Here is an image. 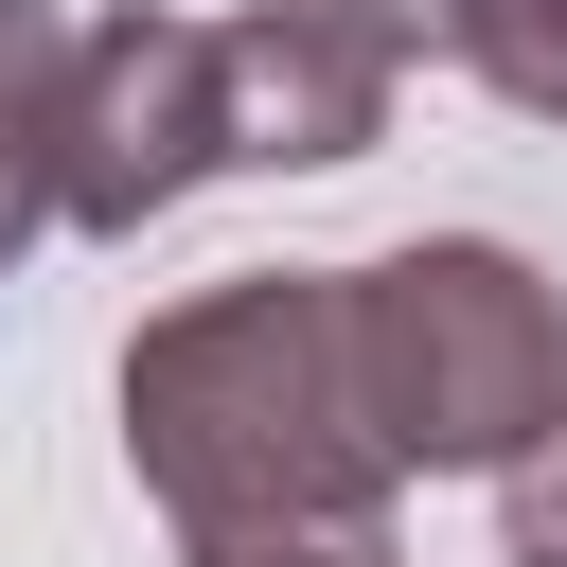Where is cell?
<instances>
[{
	"label": "cell",
	"mask_w": 567,
	"mask_h": 567,
	"mask_svg": "<svg viewBox=\"0 0 567 567\" xmlns=\"http://www.w3.org/2000/svg\"><path fill=\"white\" fill-rule=\"evenodd\" d=\"M124 461L177 532H372L408 461L354 390L337 266H230L124 337Z\"/></svg>",
	"instance_id": "cell-1"
},
{
	"label": "cell",
	"mask_w": 567,
	"mask_h": 567,
	"mask_svg": "<svg viewBox=\"0 0 567 567\" xmlns=\"http://www.w3.org/2000/svg\"><path fill=\"white\" fill-rule=\"evenodd\" d=\"M354 301V390L372 443L408 478H514L567 425V284L496 230H408L372 266H337Z\"/></svg>",
	"instance_id": "cell-2"
},
{
	"label": "cell",
	"mask_w": 567,
	"mask_h": 567,
	"mask_svg": "<svg viewBox=\"0 0 567 567\" xmlns=\"http://www.w3.org/2000/svg\"><path fill=\"white\" fill-rule=\"evenodd\" d=\"M213 177H248V159H230V35H213V18H159V0L71 18V89H53V230L124 248V230H159V213L213 195Z\"/></svg>",
	"instance_id": "cell-3"
},
{
	"label": "cell",
	"mask_w": 567,
	"mask_h": 567,
	"mask_svg": "<svg viewBox=\"0 0 567 567\" xmlns=\"http://www.w3.org/2000/svg\"><path fill=\"white\" fill-rule=\"evenodd\" d=\"M230 35V159L248 177H337L390 142V89H408V35H372L354 0H248L213 18Z\"/></svg>",
	"instance_id": "cell-4"
},
{
	"label": "cell",
	"mask_w": 567,
	"mask_h": 567,
	"mask_svg": "<svg viewBox=\"0 0 567 567\" xmlns=\"http://www.w3.org/2000/svg\"><path fill=\"white\" fill-rule=\"evenodd\" d=\"M53 89H71V18L53 0H0V284L53 230Z\"/></svg>",
	"instance_id": "cell-5"
},
{
	"label": "cell",
	"mask_w": 567,
	"mask_h": 567,
	"mask_svg": "<svg viewBox=\"0 0 567 567\" xmlns=\"http://www.w3.org/2000/svg\"><path fill=\"white\" fill-rule=\"evenodd\" d=\"M443 53H461L496 106L567 124V0H461V18H443Z\"/></svg>",
	"instance_id": "cell-6"
},
{
	"label": "cell",
	"mask_w": 567,
	"mask_h": 567,
	"mask_svg": "<svg viewBox=\"0 0 567 567\" xmlns=\"http://www.w3.org/2000/svg\"><path fill=\"white\" fill-rule=\"evenodd\" d=\"M177 549H195V567H408L390 514H372V532H177Z\"/></svg>",
	"instance_id": "cell-7"
},
{
	"label": "cell",
	"mask_w": 567,
	"mask_h": 567,
	"mask_svg": "<svg viewBox=\"0 0 567 567\" xmlns=\"http://www.w3.org/2000/svg\"><path fill=\"white\" fill-rule=\"evenodd\" d=\"M496 514H514V567H567V425L496 478Z\"/></svg>",
	"instance_id": "cell-8"
},
{
	"label": "cell",
	"mask_w": 567,
	"mask_h": 567,
	"mask_svg": "<svg viewBox=\"0 0 567 567\" xmlns=\"http://www.w3.org/2000/svg\"><path fill=\"white\" fill-rule=\"evenodd\" d=\"M354 18H372V35H408V53H443V18H461V0H354Z\"/></svg>",
	"instance_id": "cell-9"
}]
</instances>
